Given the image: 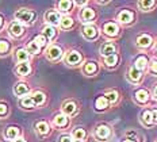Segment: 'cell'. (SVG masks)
Segmentation results:
<instances>
[{"label": "cell", "instance_id": "cell-29", "mask_svg": "<svg viewBox=\"0 0 157 142\" xmlns=\"http://www.w3.org/2000/svg\"><path fill=\"white\" fill-rule=\"evenodd\" d=\"M73 26V19L71 16H61V21H60V27L64 29V30H69V29Z\"/></svg>", "mask_w": 157, "mask_h": 142}, {"label": "cell", "instance_id": "cell-38", "mask_svg": "<svg viewBox=\"0 0 157 142\" xmlns=\"http://www.w3.org/2000/svg\"><path fill=\"white\" fill-rule=\"evenodd\" d=\"M7 114H8V107H7V104L0 103V118L6 117Z\"/></svg>", "mask_w": 157, "mask_h": 142}, {"label": "cell", "instance_id": "cell-42", "mask_svg": "<svg viewBox=\"0 0 157 142\" xmlns=\"http://www.w3.org/2000/svg\"><path fill=\"white\" fill-rule=\"evenodd\" d=\"M73 4L80 6V7H84V6H87V4H88V3H87V2H73Z\"/></svg>", "mask_w": 157, "mask_h": 142}, {"label": "cell", "instance_id": "cell-25", "mask_svg": "<svg viewBox=\"0 0 157 142\" xmlns=\"http://www.w3.org/2000/svg\"><path fill=\"white\" fill-rule=\"evenodd\" d=\"M4 137L7 140H16L19 137V129L15 127V126H10L6 129V133H4Z\"/></svg>", "mask_w": 157, "mask_h": 142}, {"label": "cell", "instance_id": "cell-2", "mask_svg": "<svg viewBox=\"0 0 157 142\" xmlns=\"http://www.w3.org/2000/svg\"><path fill=\"white\" fill-rule=\"evenodd\" d=\"M63 57V49L57 45H52L48 48L46 50V58L49 61H58L60 58Z\"/></svg>", "mask_w": 157, "mask_h": 142}, {"label": "cell", "instance_id": "cell-45", "mask_svg": "<svg viewBox=\"0 0 157 142\" xmlns=\"http://www.w3.org/2000/svg\"><path fill=\"white\" fill-rule=\"evenodd\" d=\"M3 22H4L3 21V16L0 15V30H2V27H3Z\"/></svg>", "mask_w": 157, "mask_h": 142}, {"label": "cell", "instance_id": "cell-47", "mask_svg": "<svg viewBox=\"0 0 157 142\" xmlns=\"http://www.w3.org/2000/svg\"><path fill=\"white\" fill-rule=\"evenodd\" d=\"M155 50H157V41H156V44H155Z\"/></svg>", "mask_w": 157, "mask_h": 142}, {"label": "cell", "instance_id": "cell-4", "mask_svg": "<svg viewBox=\"0 0 157 142\" xmlns=\"http://www.w3.org/2000/svg\"><path fill=\"white\" fill-rule=\"evenodd\" d=\"M65 61H67V64L71 65V67H76V65H78L83 61V56L76 50H71L65 56Z\"/></svg>", "mask_w": 157, "mask_h": 142}, {"label": "cell", "instance_id": "cell-6", "mask_svg": "<svg viewBox=\"0 0 157 142\" xmlns=\"http://www.w3.org/2000/svg\"><path fill=\"white\" fill-rule=\"evenodd\" d=\"M60 21H61V15L58 14L57 11L54 10H50L45 14V22L48 23V26H58L60 25Z\"/></svg>", "mask_w": 157, "mask_h": 142}, {"label": "cell", "instance_id": "cell-44", "mask_svg": "<svg viewBox=\"0 0 157 142\" xmlns=\"http://www.w3.org/2000/svg\"><path fill=\"white\" fill-rule=\"evenodd\" d=\"M14 142H26V140H23V138H21V137H18L16 140H14Z\"/></svg>", "mask_w": 157, "mask_h": 142}, {"label": "cell", "instance_id": "cell-27", "mask_svg": "<svg viewBox=\"0 0 157 142\" xmlns=\"http://www.w3.org/2000/svg\"><path fill=\"white\" fill-rule=\"evenodd\" d=\"M118 60H119V57H118V54H111L109 57H104V65H106L107 68H114L117 67L118 64Z\"/></svg>", "mask_w": 157, "mask_h": 142}, {"label": "cell", "instance_id": "cell-1", "mask_svg": "<svg viewBox=\"0 0 157 142\" xmlns=\"http://www.w3.org/2000/svg\"><path fill=\"white\" fill-rule=\"evenodd\" d=\"M15 19L21 25H33L35 19V12L31 11V10L21 8L15 12Z\"/></svg>", "mask_w": 157, "mask_h": 142}, {"label": "cell", "instance_id": "cell-46", "mask_svg": "<svg viewBox=\"0 0 157 142\" xmlns=\"http://www.w3.org/2000/svg\"><path fill=\"white\" fill-rule=\"evenodd\" d=\"M123 142H134L133 140H126V141H123Z\"/></svg>", "mask_w": 157, "mask_h": 142}, {"label": "cell", "instance_id": "cell-26", "mask_svg": "<svg viewBox=\"0 0 157 142\" xmlns=\"http://www.w3.org/2000/svg\"><path fill=\"white\" fill-rule=\"evenodd\" d=\"M86 135H87V133H86V130L84 129H80V127H77V129H75L73 130V133H72V140L73 141H77V142H81L86 138Z\"/></svg>", "mask_w": 157, "mask_h": 142}, {"label": "cell", "instance_id": "cell-19", "mask_svg": "<svg viewBox=\"0 0 157 142\" xmlns=\"http://www.w3.org/2000/svg\"><path fill=\"white\" fill-rule=\"evenodd\" d=\"M29 58H30V54L25 49H18L15 52V60L18 64H21V62H29Z\"/></svg>", "mask_w": 157, "mask_h": 142}, {"label": "cell", "instance_id": "cell-10", "mask_svg": "<svg viewBox=\"0 0 157 142\" xmlns=\"http://www.w3.org/2000/svg\"><path fill=\"white\" fill-rule=\"evenodd\" d=\"M137 46H138L140 49H148V48H150L152 46V44H153V39H152V37L150 35H148V34H142V35H140L138 38H137Z\"/></svg>", "mask_w": 157, "mask_h": 142}, {"label": "cell", "instance_id": "cell-41", "mask_svg": "<svg viewBox=\"0 0 157 142\" xmlns=\"http://www.w3.org/2000/svg\"><path fill=\"white\" fill-rule=\"evenodd\" d=\"M152 119H153V123H157V108L152 111Z\"/></svg>", "mask_w": 157, "mask_h": 142}, {"label": "cell", "instance_id": "cell-12", "mask_svg": "<svg viewBox=\"0 0 157 142\" xmlns=\"http://www.w3.org/2000/svg\"><path fill=\"white\" fill-rule=\"evenodd\" d=\"M15 72L18 76H29L31 72L30 62H21V64H18L15 68Z\"/></svg>", "mask_w": 157, "mask_h": 142}, {"label": "cell", "instance_id": "cell-40", "mask_svg": "<svg viewBox=\"0 0 157 142\" xmlns=\"http://www.w3.org/2000/svg\"><path fill=\"white\" fill-rule=\"evenodd\" d=\"M58 142H73V140H72L71 135H61Z\"/></svg>", "mask_w": 157, "mask_h": 142}, {"label": "cell", "instance_id": "cell-28", "mask_svg": "<svg viewBox=\"0 0 157 142\" xmlns=\"http://www.w3.org/2000/svg\"><path fill=\"white\" fill-rule=\"evenodd\" d=\"M129 77H130V80H132L133 83H138L140 80H141V77H142V72H140L138 69L132 67L129 69Z\"/></svg>", "mask_w": 157, "mask_h": 142}, {"label": "cell", "instance_id": "cell-15", "mask_svg": "<svg viewBox=\"0 0 157 142\" xmlns=\"http://www.w3.org/2000/svg\"><path fill=\"white\" fill-rule=\"evenodd\" d=\"M14 92H15L16 96L23 98L25 95H27L29 92H30V88H29V85L26 84V83H18L14 88Z\"/></svg>", "mask_w": 157, "mask_h": 142}, {"label": "cell", "instance_id": "cell-8", "mask_svg": "<svg viewBox=\"0 0 157 142\" xmlns=\"http://www.w3.org/2000/svg\"><path fill=\"white\" fill-rule=\"evenodd\" d=\"M110 134H111L110 127L106 126V125H100V126H98L96 130H95V137L99 141H106L107 138L110 137Z\"/></svg>", "mask_w": 157, "mask_h": 142}, {"label": "cell", "instance_id": "cell-30", "mask_svg": "<svg viewBox=\"0 0 157 142\" xmlns=\"http://www.w3.org/2000/svg\"><path fill=\"white\" fill-rule=\"evenodd\" d=\"M109 106L110 104H109V102H107V99L104 98V95H103V96H99L96 99V102H95V107H96V110H99V111L106 110Z\"/></svg>", "mask_w": 157, "mask_h": 142}, {"label": "cell", "instance_id": "cell-24", "mask_svg": "<svg viewBox=\"0 0 157 142\" xmlns=\"http://www.w3.org/2000/svg\"><path fill=\"white\" fill-rule=\"evenodd\" d=\"M68 122H69V119H68V117H65L64 114L56 115L54 119H53L54 126H57V127H65L68 125Z\"/></svg>", "mask_w": 157, "mask_h": 142}, {"label": "cell", "instance_id": "cell-18", "mask_svg": "<svg viewBox=\"0 0 157 142\" xmlns=\"http://www.w3.org/2000/svg\"><path fill=\"white\" fill-rule=\"evenodd\" d=\"M30 98H31L34 106H42L45 103V100H46L45 94H44V92H41V91H37V92H34V94H31Z\"/></svg>", "mask_w": 157, "mask_h": 142}, {"label": "cell", "instance_id": "cell-39", "mask_svg": "<svg viewBox=\"0 0 157 142\" xmlns=\"http://www.w3.org/2000/svg\"><path fill=\"white\" fill-rule=\"evenodd\" d=\"M149 69H150V72L157 75V60H153L149 62Z\"/></svg>", "mask_w": 157, "mask_h": 142}, {"label": "cell", "instance_id": "cell-13", "mask_svg": "<svg viewBox=\"0 0 157 142\" xmlns=\"http://www.w3.org/2000/svg\"><path fill=\"white\" fill-rule=\"evenodd\" d=\"M115 52H117V46L114 44H111V42H106L100 48V54L103 57H109L111 54H115Z\"/></svg>", "mask_w": 157, "mask_h": 142}, {"label": "cell", "instance_id": "cell-22", "mask_svg": "<svg viewBox=\"0 0 157 142\" xmlns=\"http://www.w3.org/2000/svg\"><path fill=\"white\" fill-rule=\"evenodd\" d=\"M72 7H73V2H71V0H63V2H58L57 3V8L58 11L64 12V14H67V12H69Z\"/></svg>", "mask_w": 157, "mask_h": 142}, {"label": "cell", "instance_id": "cell-17", "mask_svg": "<svg viewBox=\"0 0 157 142\" xmlns=\"http://www.w3.org/2000/svg\"><path fill=\"white\" fill-rule=\"evenodd\" d=\"M134 98H136V100L138 102V103L145 104L149 102V92L146 90H138L134 94Z\"/></svg>", "mask_w": 157, "mask_h": 142}, {"label": "cell", "instance_id": "cell-21", "mask_svg": "<svg viewBox=\"0 0 157 142\" xmlns=\"http://www.w3.org/2000/svg\"><path fill=\"white\" fill-rule=\"evenodd\" d=\"M83 72H84V73H86L87 76H92V75H95V73L98 72V65H96V62L90 61V62H87V64H84Z\"/></svg>", "mask_w": 157, "mask_h": 142}, {"label": "cell", "instance_id": "cell-20", "mask_svg": "<svg viewBox=\"0 0 157 142\" xmlns=\"http://www.w3.org/2000/svg\"><path fill=\"white\" fill-rule=\"evenodd\" d=\"M42 35H44L48 41H52V39H54L56 35H57V30H56V27H53V26H45L44 30H42Z\"/></svg>", "mask_w": 157, "mask_h": 142}, {"label": "cell", "instance_id": "cell-32", "mask_svg": "<svg viewBox=\"0 0 157 142\" xmlns=\"http://www.w3.org/2000/svg\"><path fill=\"white\" fill-rule=\"evenodd\" d=\"M10 49H11V45L7 39H0V56L8 54Z\"/></svg>", "mask_w": 157, "mask_h": 142}, {"label": "cell", "instance_id": "cell-43", "mask_svg": "<svg viewBox=\"0 0 157 142\" xmlns=\"http://www.w3.org/2000/svg\"><path fill=\"white\" fill-rule=\"evenodd\" d=\"M153 98H155L156 100H157V85H156L155 90H153Z\"/></svg>", "mask_w": 157, "mask_h": 142}, {"label": "cell", "instance_id": "cell-33", "mask_svg": "<svg viewBox=\"0 0 157 142\" xmlns=\"http://www.w3.org/2000/svg\"><path fill=\"white\" fill-rule=\"evenodd\" d=\"M104 98L107 99V102H109V104H115L118 102V92L115 91H109L106 95H104Z\"/></svg>", "mask_w": 157, "mask_h": 142}, {"label": "cell", "instance_id": "cell-7", "mask_svg": "<svg viewBox=\"0 0 157 142\" xmlns=\"http://www.w3.org/2000/svg\"><path fill=\"white\" fill-rule=\"evenodd\" d=\"M103 33L107 35V37L114 38L119 34V26H118L115 22H109L103 26Z\"/></svg>", "mask_w": 157, "mask_h": 142}, {"label": "cell", "instance_id": "cell-36", "mask_svg": "<svg viewBox=\"0 0 157 142\" xmlns=\"http://www.w3.org/2000/svg\"><path fill=\"white\" fill-rule=\"evenodd\" d=\"M19 103H21V106L23 108H33V107H35L30 96H23L21 99V102H19Z\"/></svg>", "mask_w": 157, "mask_h": 142}, {"label": "cell", "instance_id": "cell-5", "mask_svg": "<svg viewBox=\"0 0 157 142\" xmlns=\"http://www.w3.org/2000/svg\"><path fill=\"white\" fill-rule=\"evenodd\" d=\"M81 34L86 39H90V41H94V39L98 38L99 35V31L95 27L94 25H86L83 29H81Z\"/></svg>", "mask_w": 157, "mask_h": 142}, {"label": "cell", "instance_id": "cell-35", "mask_svg": "<svg viewBox=\"0 0 157 142\" xmlns=\"http://www.w3.org/2000/svg\"><path fill=\"white\" fill-rule=\"evenodd\" d=\"M153 6H156V2H153V0H150V2H138V7L142 11H150Z\"/></svg>", "mask_w": 157, "mask_h": 142}, {"label": "cell", "instance_id": "cell-37", "mask_svg": "<svg viewBox=\"0 0 157 142\" xmlns=\"http://www.w3.org/2000/svg\"><path fill=\"white\" fill-rule=\"evenodd\" d=\"M33 41H34L35 42V44H37L38 46H39V48H45V46H46L48 45V39L46 38H45L44 37V35H42V34H39V35H37V37H35L34 39H33Z\"/></svg>", "mask_w": 157, "mask_h": 142}, {"label": "cell", "instance_id": "cell-16", "mask_svg": "<svg viewBox=\"0 0 157 142\" xmlns=\"http://www.w3.org/2000/svg\"><path fill=\"white\" fill-rule=\"evenodd\" d=\"M148 65H149V60H148V57H145V56H140V57H137L136 62H134V68L138 69L140 72L145 71V69L148 68Z\"/></svg>", "mask_w": 157, "mask_h": 142}, {"label": "cell", "instance_id": "cell-11", "mask_svg": "<svg viewBox=\"0 0 157 142\" xmlns=\"http://www.w3.org/2000/svg\"><path fill=\"white\" fill-rule=\"evenodd\" d=\"M95 16H96L95 11L92 8H90V7H84L83 10H81V12H80V18H81V21H83L84 23L92 22L95 19Z\"/></svg>", "mask_w": 157, "mask_h": 142}, {"label": "cell", "instance_id": "cell-3", "mask_svg": "<svg viewBox=\"0 0 157 142\" xmlns=\"http://www.w3.org/2000/svg\"><path fill=\"white\" fill-rule=\"evenodd\" d=\"M8 34L14 38H21L25 34V26L21 25L19 22L14 21L12 23H10L8 26Z\"/></svg>", "mask_w": 157, "mask_h": 142}, {"label": "cell", "instance_id": "cell-23", "mask_svg": "<svg viewBox=\"0 0 157 142\" xmlns=\"http://www.w3.org/2000/svg\"><path fill=\"white\" fill-rule=\"evenodd\" d=\"M35 131H37L39 135H46V134H49V131H50V127H49L48 122L42 121L35 125Z\"/></svg>", "mask_w": 157, "mask_h": 142}, {"label": "cell", "instance_id": "cell-14", "mask_svg": "<svg viewBox=\"0 0 157 142\" xmlns=\"http://www.w3.org/2000/svg\"><path fill=\"white\" fill-rule=\"evenodd\" d=\"M76 111H77V106L73 102H65L63 104V114L65 117H72V115H75Z\"/></svg>", "mask_w": 157, "mask_h": 142}, {"label": "cell", "instance_id": "cell-34", "mask_svg": "<svg viewBox=\"0 0 157 142\" xmlns=\"http://www.w3.org/2000/svg\"><path fill=\"white\" fill-rule=\"evenodd\" d=\"M142 122L148 126H152L153 125V119H152V111L149 110H145L142 112Z\"/></svg>", "mask_w": 157, "mask_h": 142}, {"label": "cell", "instance_id": "cell-9", "mask_svg": "<svg viewBox=\"0 0 157 142\" xmlns=\"http://www.w3.org/2000/svg\"><path fill=\"white\" fill-rule=\"evenodd\" d=\"M134 19V14L129 10H122V11L118 14V21H119L122 25H130Z\"/></svg>", "mask_w": 157, "mask_h": 142}, {"label": "cell", "instance_id": "cell-31", "mask_svg": "<svg viewBox=\"0 0 157 142\" xmlns=\"http://www.w3.org/2000/svg\"><path fill=\"white\" fill-rule=\"evenodd\" d=\"M26 52L29 53V54H38L39 50H41V48L35 44L34 41H31V42H29L27 46H26V49H25Z\"/></svg>", "mask_w": 157, "mask_h": 142}]
</instances>
